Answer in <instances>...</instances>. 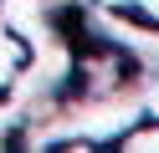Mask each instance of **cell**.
<instances>
[{"mask_svg":"<svg viewBox=\"0 0 159 153\" xmlns=\"http://www.w3.org/2000/svg\"><path fill=\"white\" fill-rule=\"evenodd\" d=\"M31 61V41L21 36V31L11 26V20L0 15V97L11 92V82L21 77V66Z\"/></svg>","mask_w":159,"mask_h":153,"instance_id":"cell-1","label":"cell"},{"mask_svg":"<svg viewBox=\"0 0 159 153\" xmlns=\"http://www.w3.org/2000/svg\"><path fill=\"white\" fill-rule=\"evenodd\" d=\"M123 15L144 20V26H159V0H128V5H123Z\"/></svg>","mask_w":159,"mask_h":153,"instance_id":"cell-2","label":"cell"}]
</instances>
